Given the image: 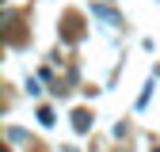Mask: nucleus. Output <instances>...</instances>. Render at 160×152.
I'll return each instance as SVG.
<instances>
[]
</instances>
